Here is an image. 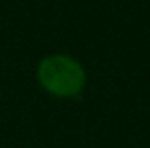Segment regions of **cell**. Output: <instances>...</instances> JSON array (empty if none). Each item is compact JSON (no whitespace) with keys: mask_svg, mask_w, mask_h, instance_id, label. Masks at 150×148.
Returning a JSON list of instances; mask_svg holds the SVG:
<instances>
[{"mask_svg":"<svg viewBox=\"0 0 150 148\" xmlns=\"http://www.w3.org/2000/svg\"><path fill=\"white\" fill-rule=\"evenodd\" d=\"M38 82L55 97H74L86 84V72L76 59L69 55H48L38 65Z\"/></svg>","mask_w":150,"mask_h":148,"instance_id":"1","label":"cell"}]
</instances>
